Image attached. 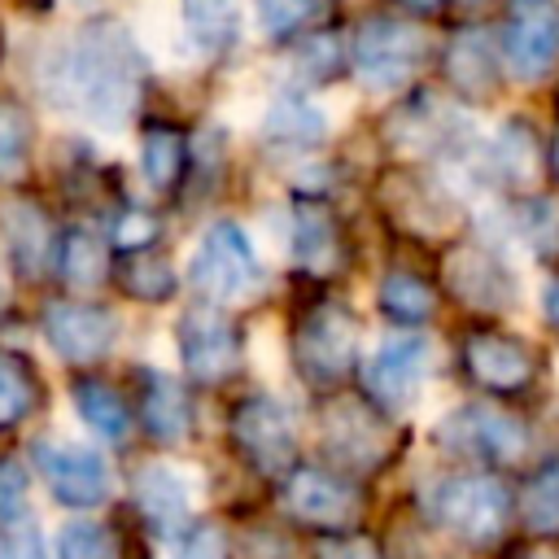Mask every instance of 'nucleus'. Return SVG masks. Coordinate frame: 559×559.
<instances>
[{
  "label": "nucleus",
  "mask_w": 559,
  "mask_h": 559,
  "mask_svg": "<svg viewBox=\"0 0 559 559\" xmlns=\"http://www.w3.org/2000/svg\"><path fill=\"white\" fill-rule=\"evenodd\" d=\"M144 48L118 17H87L57 52L44 57L39 83L57 109L83 114L96 127L131 122L144 92Z\"/></svg>",
  "instance_id": "nucleus-1"
},
{
  "label": "nucleus",
  "mask_w": 559,
  "mask_h": 559,
  "mask_svg": "<svg viewBox=\"0 0 559 559\" xmlns=\"http://www.w3.org/2000/svg\"><path fill=\"white\" fill-rule=\"evenodd\" d=\"M424 507L437 528H445L450 537H459L467 546H493L511 524V493L489 472L441 476L424 493Z\"/></svg>",
  "instance_id": "nucleus-2"
},
{
  "label": "nucleus",
  "mask_w": 559,
  "mask_h": 559,
  "mask_svg": "<svg viewBox=\"0 0 559 559\" xmlns=\"http://www.w3.org/2000/svg\"><path fill=\"white\" fill-rule=\"evenodd\" d=\"M428 52H432L428 31L411 17H389V13L362 17L354 31V44H349L354 74L376 92L406 87L419 74V66L428 61Z\"/></svg>",
  "instance_id": "nucleus-3"
},
{
  "label": "nucleus",
  "mask_w": 559,
  "mask_h": 559,
  "mask_svg": "<svg viewBox=\"0 0 559 559\" xmlns=\"http://www.w3.org/2000/svg\"><path fill=\"white\" fill-rule=\"evenodd\" d=\"M358 358V319L341 301L310 306L293 328V362L310 389H336L349 380Z\"/></svg>",
  "instance_id": "nucleus-4"
},
{
  "label": "nucleus",
  "mask_w": 559,
  "mask_h": 559,
  "mask_svg": "<svg viewBox=\"0 0 559 559\" xmlns=\"http://www.w3.org/2000/svg\"><path fill=\"white\" fill-rule=\"evenodd\" d=\"M188 275L205 301H240L266 284V271L253 253V240L245 236V227H236L227 218L205 227V236L197 240Z\"/></svg>",
  "instance_id": "nucleus-5"
},
{
  "label": "nucleus",
  "mask_w": 559,
  "mask_h": 559,
  "mask_svg": "<svg viewBox=\"0 0 559 559\" xmlns=\"http://www.w3.org/2000/svg\"><path fill=\"white\" fill-rule=\"evenodd\" d=\"M437 441L450 454L489 467H515L528 454V424L498 406H459L437 424Z\"/></svg>",
  "instance_id": "nucleus-6"
},
{
  "label": "nucleus",
  "mask_w": 559,
  "mask_h": 559,
  "mask_svg": "<svg viewBox=\"0 0 559 559\" xmlns=\"http://www.w3.org/2000/svg\"><path fill=\"white\" fill-rule=\"evenodd\" d=\"M231 445L258 476L284 480L297 467L293 419H288L284 402H275L271 393H249V397L236 402V411H231Z\"/></svg>",
  "instance_id": "nucleus-7"
},
{
  "label": "nucleus",
  "mask_w": 559,
  "mask_h": 559,
  "mask_svg": "<svg viewBox=\"0 0 559 559\" xmlns=\"http://www.w3.org/2000/svg\"><path fill=\"white\" fill-rule=\"evenodd\" d=\"M175 345H179V362L192 380L201 384H223L240 371V328L231 314H223L210 301H197L179 314L175 323Z\"/></svg>",
  "instance_id": "nucleus-8"
},
{
  "label": "nucleus",
  "mask_w": 559,
  "mask_h": 559,
  "mask_svg": "<svg viewBox=\"0 0 559 559\" xmlns=\"http://www.w3.org/2000/svg\"><path fill=\"white\" fill-rule=\"evenodd\" d=\"M280 507L314 533H345L362 515V493L336 472L293 467L280 480Z\"/></svg>",
  "instance_id": "nucleus-9"
},
{
  "label": "nucleus",
  "mask_w": 559,
  "mask_h": 559,
  "mask_svg": "<svg viewBox=\"0 0 559 559\" xmlns=\"http://www.w3.org/2000/svg\"><path fill=\"white\" fill-rule=\"evenodd\" d=\"M323 445L345 472H376L393 454V428L362 397H336L323 411Z\"/></svg>",
  "instance_id": "nucleus-10"
},
{
  "label": "nucleus",
  "mask_w": 559,
  "mask_h": 559,
  "mask_svg": "<svg viewBox=\"0 0 559 559\" xmlns=\"http://www.w3.org/2000/svg\"><path fill=\"white\" fill-rule=\"evenodd\" d=\"M463 371L485 393L511 397V393H524L533 384V376H537V349L524 336H515V332L476 328V332L463 336Z\"/></svg>",
  "instance_id": "nucleus-11"
},
{
  "label": "nucleus",
  "mask_w": 559,
  "mask_h": 559,
  "mask_svg": "<svg viewBox=\"0 0 559 559\" xmlns=\"http://www.w3.org/2000/svg\"><path fill=\"white\" fill-rule=\"evenodd\" d=\"M502 61L515 79L537 83L559 61V0H511Z\"/></svg>",
  "instance_id": "nucleus-12"
},
{
  "label": "nucleus",
  "mask_w": 559,
  "mask_h": 559,
  "mask_svg": "<svg viewBox=\"0 0 559 559\" xmlns=\"http://www.w3.org/2000/svg\"><path fill=\"white\" fill-rule=\"evenodd\" d=\"M35 472L44 476L48 493L61 507L87 511L109 498V467L92 445L79 441H39L35 445Z\"/></svg>",
  "instance_id": "nucleus-13"
},
{
  "label": "nucleus",
  "mask_w": 559,
  "mask_h": 559,
  "mask_svg": "<svg viewBox=\"0 0 559 559\" xmlns=\"http://www.w3.org/2000/svg\"><path fill=\"white\" fill-rule=\"evenodd\" d=\"M44 336L57 349V358L74 362V367H92L100 362L114 341H118V319L114 310L96 306V301H52L44 310Z\"/></svg>",
  "instance_id": "nucleus-14"
},
{
  "label": "nucleus",
  "mask_w": 559,
  "mask_h": 559,
  "mask_svg": "<svg viewBox=\"0 0 559 559\" xmlns=\"http://www.w3.org/2000/svg\"><path fill=\"white\" fill-rule=\"evenodd\" d=\"M441 284L454 301H463L467 310H480V314L511 310V301H515V280H511L507 262L480 245L450 249L441 262Z\"/></svg>",
  "instance_id": "nucleus-15"
},
{
  "label": "nucleus",
  "mask_w": 559,
  "mask_h": 559,
  "mask_svg": "<svg viewBox=\"0 0 559 559\" xmlns=\"http://www.w3.org/2000/svg\"><path fill=\"white\" fill-rule=\"evenodd\" d=\"M428 376V341L419 332H402V336H389L380 341V349L371 354L362 380H367V393L376 406H411V397L419 393Z\"/></svg>",
  "instance_id": "nucleus-16"
},
{
  "label": "nucleus",
  "mask_w": 559,
  "mask_h": 559,
  "mask_svg": "<svg viewBox=\"0 0 559 559\" xmlns=\"http://www.w3.org/2000/svg\"><path fill=\"white\" fill-rule=\"evenodd\" d=\"M131 493H135V511L144 515V524L170 542H179L188 528V511H192V493H188V480L170 467H140L135 480H131Z\"/></svg>",
  "instance_id": "nucleus-17"
},
{
  "label": "nucleus",
  "mask_w": 559,
  "mask_h": 559,
  "mask_svg": "<svg viewBox=\"0 0 559 559\" xmlns=\"http://www.w3.org/2000/svg\"><path fill=\"white\" fill-rule=\"evenodd\" d=\"M140 428L157 445H175V441L188 437L192 406H188V393L175 376H162L153 367L140 371Z\"/></svg>",
  "instance_id": "nucleus-18"
},
{
  "label": "nucleus",
  "mask_w": 559,
  "mask_h": 559,
  "mask_svg": "<svg viewBox=\"0 0 559 559\" xmlns=\"http://www.w3.org/2000/svg\"><path fill=\"white\" fill-rule=\"evenodd\" d=\"M441 70H445V83L459 92V96H493L498 87V52L489 44V35L480 26H463L450 44H445V57H441Z\"/></svg>",
  "instance_id": "nucleus-19"
},
{
  "label": "nucleus",
  "mask_w": 559,
  "mask_h": 559,
  "mask_svg": "<svg viewBox=\"0 0 559 559\" xmlns=\"http://www.w3.org/2000/svg\"><path fill=\"white\" fill-rule=\"evenodd\" d=\"M4 240H9V258L26 275H39L48 262H57V245H61L52 236L48 214L31 201H9L4 205Z\"/></svg>",
  "instance_id": "nucleus-20"
},
{
  "label": "nucleus",
  "mask_w": 559,
  "mask_h": 559,
  "mask_svg": "<svg viewBox=\"0 0 559 559\" xmlns=\"http://www.w3.org/2000/svg\"><path fill=\"white\" fill-rule=\"evenodd\" d=\"M293 258L310 271H332L341 262V227L323 201L293 205Z\"/></svg>",
  "instance_id": "nucleus-21"
},
{
  "label": "nucleus",
  "mask_w": 559,
  "mask_h": 559,
  "mask_svg": "<svg viewBox=\"0 0 559 559\" xmlns=\"http://www.w3.org/2000/svg\"><path fill=\"white\" fill-rule=\"evenodd\" d=\"M389 201H393L397 223L411 227V231L437 236V231H445L454 223V201L441 188H432V183H424L415 175H397L389 183Z\"/></svg>",
  "instance_id": "nucleus-22"
},
{
  "label": "nucleus",
  "mask_w": 559,
  "mask_h": 559,
  "mask_svg": "<svg viewBox=\"0 0 559 559\" xmlns=\"http://www.w3.org/2000/svg\"><path fill=\"white\" fill-rule=\"evenodd\" d=\"M450 118L441 114V105L432 100H411L402 105L393 118H389V144L402 153V157H432L437 148H445L450 140Z\"/></svg>",
  "instance_id": "nucleus-23"
},
{
  "label": "nucleus",
  "mask_w": 559,
  "mask_h": 559,
  "mask_svg": "<svg viewBox=\"0 0 559 559\" xmlns=\"http://www.w3.org/2000/svg\"><path fill=\"white\" fill-rule=\"evenodd\" d=\"M188 166V140L179 127H166V122H148L144 135H140V170L148 179V188L157 192H170L179 183Z\"/></svg>",
  "instance_id": "nucleus-24"
},
{
  "label": "nucleus",
  "mask_w": 559,
  "mask_h": 559,
  "mask_svg": "<svg viewBox=\"0 0 559 559\" xmlns=\"http://www.w3.org/2000/svg\"><path fill=\"white\" fill-rule=\"evenodd\" d=\"M70 397H74L79 419H83L92 432H100L105 441H127V432H131V411H127V402H122L105 380H74V384H70Z\"/></svg>",
  "instance_id": "nucleus-25"
},
{
  "label": "nucleus",
  "mask_w": 559,
  "mask_h": 559,
  "mask_svg": "<svg viewBox=\"0 0 559 559\" xmlns=\"http://www.w3.org/2000/svg\"><path fill=\"white\" fill-rule=\"evenodd\" d=\"M109 271V253H105V240L87 227H70L57 245V275L70 284V288H96Z\"/></svg>",
  "instance_id": "nucleus-26"
},
{
  "label": "nucleus",
  "mask_w": 559,
  "mask_h": 559,
  "mask_svg": "<svg viewBox=\"0 0 559 559\" xmlns=\"http://www.w3.org/2000/svg\"><path fill=\"white\" fill-rule=\"evenodd\" d=\"M183 26L201 52L218 57L236 44L240 9H236V0H183Z\"/></svg>",
  "instance_id": "nucleus-27"
},
{
  "label": "nucleus",
  "mask_w": 559,
  "mask_h": 559,
  "mask_svg": "<svg viewBox=\"0 0 559 559\" xmlns=\"http://www.w3.org/2000/svg\"><path fill=\"white\" fill-rule=\"evenodd\" d=\"M376 301L393 323H428L437 310V288L415 271H389L380 280Z\"/></svg>",
  "instance_id": "nucleus-28"
},
{
  "label": "nucleus",
  "mask_w": 559,
  "mask_h": 559,
  "mask_svg": "<svg viewBox=\"0 0 559 559\" xmlns=\"http://www.w3.org/2000/svg\"><path fill=\"white\" fill-rule=\"evenodd\" d=\"M118 288L135 301H170L179 288V275L166 258L144 249V253H127V262L118 266Z\"/></svg>",
  "instance_id": "nucleus-29"
},
{
  "label": "nucleus",
  "mask_w": 559,
  "mask_h": 559,
  "mask_svg": "<svg viewBox=\"0 0 559 559\" xmlns=\"http://www.w3.org/2000/svg\"><path fill=\"white\" fill-rule=\"evenodd\" d=\"M39 406V380L26 358L0 349V428L22 424Z\"/></svg>",
  "instance_id": "nucleus-30"
},
{
  "label": "nucleus",
  "mask_w": 559,
  "mask_h": 559,
  "mask_svg": "<svg viewBox=\"0 0 559 559\" xmlns=\"http://www.w3.org/2000/svg\"><path fill=\"white\" fill-rule=\"evenodd\" d=\"M323 114L301 96H280L266 109V135L280 144H319L323 140Z\"/></svg>",
  "instance_id": "nucleus-31"
},
{
  "label": "nucleus",
  "mask_w": 559,
  "mask_h": 559,
  "mask_svg": "<svg viewBox=\"0 0 559 559\" xmlns=\"http://www.w3.org/2000/svg\"><path fill=\"white\" fill-rule=\"evenodd\" d=\"M542 166V148H537V135L524 127V118H511L502 131H498V170L507 183H533Z\"/></svg>",
  "instance_id": "nucleus-32"
},
{
  "label": "nucleus",
  "mask_w": 559,
  "mask_h": 559,
  "mask_svg": "<svg viewBox=\"0 0 559 559\" xmlns=\"http://www.w3.org/2000/svg\"><path fill=\"white\" fill-rule=\"evenodd\" d=\"M524 524L542 537L559 533V459H550L524 489Z\"/></svg>",
  "instance_id": "nucleus-33"
},
{
  "label": "nucleus",
  "mask_w": 559,
  "mask_h": 559,
  "mask_svg": "<svg viewBox=\"0 0 559 559\" xmlns=\"http://www.w3.org/2000/svg\"><path fill=\"white\" fill-rule=\"evenodd\" d=\"M31 157V118L17 100H0V179H17Z\"/></svg>",
  "instance_id": "nucleus-34"
},
{
  "label": "nucleus",
  "mask_w": 559,
  "mask_h": 559,
  "mask_svg": "<svg viewBox=\"0 0 559 559\" xmlns=\"http://www.w3.org/2000/svg\"><path fill=\"white\" fill-rule=\"evenodd\" d=\"M253 9L271 39H293L297 31H306L319 17L323 0H253Z\"/></svg>",
  "instance_id": "nucleus-35"
},
{
  "label": "nucleus",
  "mask_w": 559,
  "mask_h": 559,
  "mask_svg": "<svg viewBox=\"0 0 559 559\" xmlns=\"http://www.w3.org/2000/svg\"><path fill=\"white\" fill-rule=\"evenodd\" d=\"M524 236H528V245H533L537 258L559 262V197L555 192L533 197L524 205Z\"/></svg>",
  "instance_id": "nucleus-36"
},
{
  "label": "nucleus",
  "mask_w": 559,
  "mask_h": 559,
  "mask_svg": "<svg viewBox=\"0 0 559 559\" xmlns=\"http://www.w3.org/2000/svg\"><path fill=\"white\" fill-rule=\"evenodd\" d=\"M57 559H114V537L92 520H70L57 533Z\"/></svg>",
  "instance_id": "nucleus-37"
},
{
  "label": "nucleus",
  "mask_w": 559,
  "mask_h": 559,
  "mask_svg": "<svg viewBox=\"0 0 559 559\" xmlns=\"http://www.w3.org/2000/svg\"><path fill=\"white\" fill-rule=\"evenodd\" d=\"M26 498H31V476L17 459H0V528H22L26 524Z\"/></svg>",
  "instance_id": "nucleus-38"
},
{
  "label": "nucleus",
  "mask_w": 559,
  "mask_h": 559,
  "mask_svg": "<svg viewBox=\"0 0 559 559\" xmlns=\"http://www.w3.org/2000/svg\"><path fill=\"white\" fill-rule=\"evenodd\" d=\"M157 236H162V227H157V218H153L148 210H127V214L114 223V231H109V240H114L118 249H127V253H144Z\"/></svg>",
  "instance_id": "nucleus-39"
},
{
  "label": "nucleus",
  "mask_w": 559,
  "mask_h": 559,
  "mask_svg": "<svg viewBox=\"0 0 559 559\" xmlns=\"http://www.w3.org/2000/svg\"><path fill=\"white\" fill-rule=\"evenodd\" d=\"M301 70H306V79H314V83L332 79V74L341 70V44H336V35H314V39L301 48Z\"/></svg>",
  "instance_id": "nucleus-40"
},
{
  "label": "nucleus",
  "mask_w": 559,
  "mask_h": 559,
  "mask_svg": "<svg viewBox=\"0 0 559 559\" xmlns=\"http://www.w3.org/2000/svg\"><path fill=\"white\" fill-rule=\"evenodd\" d=\"M175 559H227V537L214 524H197L175 542Z\"/></svg>",
  "instance_id": "nucleus-41"
},
{
  "label": "nucleus",
  "mask_w": 559,
  "mask_h": 559,
  "mask_svg": "<svg viewBox=\"0 0 559 559\" xmlns=\"http://www.w3.org/2000/svg\"><path fill=\"white\" fill-rule=\"evenodd\" d=\"M0 559H44V542L31 524L9 528V537L0 542Z\"/></svg>",
  "instance_id": "nucleus-42"
},
{
  "label": "nucleus",
  "mask_w": 559,
  "mask_h": 559,
  "mask_svg": "<svg viewBox=\"0 0 559 559\" xmlns=\"http://www.w3.org/2000/svg\"><path fill=\"white\" fill-rule=\"evenodd\" d=\"M323 559H376V550L367 546V542H332V546H323Z\"/></svg>",
  "instance_id": "nucleus-43"
},
{
  "label": "nucleus",
  "mask_w": 559,
  "mask_h": 559,
  "mask_svg": "<svg viewBox=\"0 0 559 559\" xmlns=\"http://www.w3.org/2000/svg\"><path fill=\"white\" fill-rule=\"evenodd\" d=\"M542 314H546V323L559 332V280H550V284L542 288Z\"/></svg>",
  "instance_id": "nucleus-44"
},
{
  "label": "nucleus",
  "mask_w": 559,
  "mask_h": 559,
  "mask_svg": "<svg viewBox=\"0 0 559 559\" xmlns=\"http://www.w3.org/2000/svg\"><path fill=\"white\" fill-rule=\"evenodd\" d=\"M507 559H559V550L546 546V542H528V546H515Z\"/></svg>",
  "instance_id": "nucleus-45"
},
{
  "label": "nucleus",
  "mask_w": 559,
  "mask_h": 559,
  "mask_svg": "<svg viewBox=\"0 0 559 559\" xmlns=\"http://www.w3.org/2000/svg\"><path fill=\"white\" fill-rule=\"evenodd\" d=\"M406 13H415V17H428V13H441L445 9V0H397Z\"/></svg>",
  "instance_id": "nucleus-46"
},
{
  "label": "nucleus",
  "mask_w": 559,
  "mask_h": 559,
  "mask_svg": "<svg viewBox=\"0 0 559 559\" xmlns=\"http://www.w3.org/2000/svg\"><path fill=\"white\" fill-rule=\"evenodd\" d=\"M9 301V275H4V258H0V306Z\"/></svg>",
  "instance_id": "nucleus-47"
},
{
  "label": "nucleus",
  "mask_w": 559,
  "mask_h": 559,
  "mask_svg": "<svg viewBox=\"0 0 559 559\" xmlns=\"http://www.w3.org/2000/svg\"><path fill=\"white\" fill-rule=\"evenodd\" d=\"M550 166H555V175H559V135H555V144H550Z\"/></svg>",
  "instance_id": "nucleus-48"
},
{
  "label": "nucleus",
  "mask_w": 559,
  "mask_h": 559,
  "mask_svg": "<svg viewBox=\"0 0 559 559\" xmlns=\"http://www.w3.org/2000/svg\"><path fill=\"white\" fill-rule=\"evenodd\" d=\"M0 44H4V39H0Z\"/></svg>",
  "instance_id": "nucleus-49"
}]
</instances>
